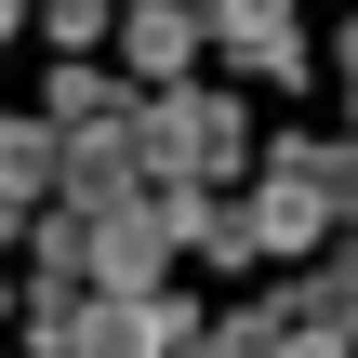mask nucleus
Masks as SVG:
<instances>
[{
	"instance_id": "obj_1",
	"label": "nucleus",
	"mask_w": 358,
	"mask_h": 358,
	"mask_svg": "<svg viewBox=\"0 0 358 358\" xmlns=\"http://www.w3.org/2000/svg\"><path fill=\"white\" fill-rule=\"evenodd\" d=\"M133 146H146V173H159V186H213L252 133H239V106H226V93H159V106L133 120Z\"/></svg>"
},
{
	"instance_id": "obj_2",
	"label": "nucleus",
	"mask_w": 358,
	"mask_h": 358,
	"mask_svg": "<svg viewBox=\"0 0 358 358\" xmlns=\"http://www.w3.org/2000/svg\"><path fill=\"white\" fill-rule=\"evenodd\" d=\"M186 345H199V319L159 306V292H93L66 319V358H186Z\"/></svg>"
},
{
	"instance_id": "obj_3",
	"label": "nucleus",
	"mask_w": 358,
	"mask_h": 358,
	"mask_svg": "<svg viewBox=\"0 0 358 358\" xmlns=\"http://www.w3.org/2000/svg\"><path fill=\"white\" fill-rule=\"evenodd\" d=\"M173 266V199H106L93 213V292H159Z\"/></svg>"
},
{
	"instance_id": "obj_4",
	"label": "nucleus",
	"mask_w": 358,
	"mask_h": 358,
	"mask_svg": "<svg viewBox=\"0 0 358 358\" xmlns=\"http://www.w3.org/2000/svg\"><path fill=\"white\" fill-rule=\"evenodd\" d=\"M213 40V13L199 0H133V27H120V53L146 66V80H186V53Z\"/></svg>"
},
{
	"instance_id": "obj_5",
	"label": "nucleus",
	"mask_w": 358,
	"mask_h": 358,
	"mask_svg": "<svg viewBox=\"0 0 358 358\" xmlns=\"http://www.w3.org/2000/svg\"><path fill=\"white\" fill-rule=\"evenodd\" d=\"M332 213H345V199H332V186H306V173L279 159V186L252 199V239H266V252H319V239H332Z\"/></svg>"
},
{
	"instance_id": "obj_6",
	"label": "nucleus",
	"mask_w": 358,
	"mask_h": 358,
	"mask_svg": "<svg viewBox=\"0 0 358 358\" xmlns=\"http://www.w3.org/2000/svg\"><path fill=\"white\" fill-rule=\"evenodd\" d=\"M66 186V120H0V199H53Z\"/></svg>"
},
{
	"instance_id": "obj_7",
	"label": "nucleus",
	"mask_w": 358,
	"mask_h": 358,
	"mask_svg": "<svg viewBox=\"0 0 358 358\" xmlns=\"http://www.w3.org/2000/svg\"><path fill=\"white\" fill-rule=\"evenodd\" d=\"M213 40H226L239 66H306V40H292V0H213Z\"/></svg>"
},
{
	"instance_id": "obj_8",
	"label": "nucleus",
	"mask_w": 358,
	"mask_h": 358,
	"mask_svg": "<svg viewBox=\"0 0 358 358\" xmlns=\"http://www.w3.org/2000/svg\"><path fill=\"white\" fill-rule=\"evenodd\" d=\"M292 345V292H266V306H239L226 332H199V358H279Z\"/></svg>"
},
{
	"instance_id": "obj_9",
	"label": "nucleus",
	"mask_w": 358,
	"mask_h": 358,
	"mask_svg": "<svg viewBox=\"0 0 358 358\" xmlns=\"http://www.w3.org/2000/svg\"><path fill=\"white\" fill-rule=\"evenodd\" d=\"M292 319H306V332H358V252H345V266H319V279L292 292Z\"/></svg>"
},
{
	"instance_id": "obj_10",
	"label": "nucleus",
	"mask_w": 358,
	"mask_h": 358,
	"mask_svg": "<svg viewBox=\"0 0 358 358\" xmlns=\"http://www.w3.org/2000/svg\"><path fill=\"white\" fill-rule=\"evenodd\" d=\"M292 173H306V186H332V199L358 213V133H332V146H306V133H292Z\"/></svg>"
},
{
	"instance_id": "obj_11",
	"label": "nucleus",
	"mask_w": 358,
	"mask_h": 358,
	"mask_svg": "<svg viewBox=\"0 0 358 358\" xmlns=\"http://www.w3.org/2000/svg\"><path fill=\"white\" fill-rule=\"evenodd\" d=\"M40 27L53 40H106V0H40Z\"/></svg>"
},
{
	"instance_id": "obj_12",
	"label": "nucleus",
	"mask_w": 358,
	"mask_h": 358,
	"mask_svg": "<svg viewBox=\"0 0 358 358\" xmlns=\"http://www.w3.org/2000/svg\"><path fill=\"white\" fill-rule=\"evenodd\" d=\"M279 358H345V332H306V319H292V345Z\"/></svg>"
},
{
	"instance_id": "obj_13",
	"label": "nucleus",
	"mask_w": 358,
	"mask_h": 358,
	"mask_svg": "<svg viewBox=\"0 0 358 358\" xmlns=\"http://www.w3.org/2000/svg\"><path fill=\"white\" fill-rule=\"evenodd\" d=\"M332 66H345V106H358V27H345V40H332Z\"/></svg>"
},
{
	"instance_id": "obj_14",
	"label": "nucleus",
	"mask_w": 358,
	"mask_h": 358,
	"mask_svg": "<svg viewBox=\"0 0 358 358\" xmlns=\"http://www.w3.org/2000/svg\"><path fill=\"white\" fill-rule=\"evenodd\" d=\"M0 40H13V0H0Z\"/></svg>"
},
{
	"instance_id": "obj_15",
	"label": "nucleus",
	"mask_w": 358,
	"mask_h": 358,
	"mask_svg": "<svg viewBox=\"0 0 358 358\" xmlns=\"http://www.w3.org/2000/svg\"><path fill=\"white\" fill-rule=\"evenodd\" d=\"M40 358H66V345H40Z\"/></svg>"
}]
</instances>
